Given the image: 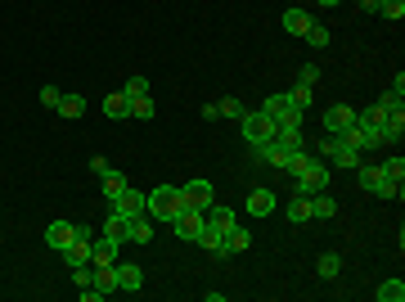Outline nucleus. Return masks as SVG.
Returning a JSON list of instances; mask_svg holds the SVG:
<instances>
[{
    "label": "nucleus",
    "instance_id": "20",
    "mask_svg": "<svg viewBox=\"0 0 405 302\" xmlns=\"http://www.w3.org/2000/svg\"><path fill=\"white\" fill-rule=\"evenodd\" d=\"M127 185H131V181H127V176H122V172H113V167H109V172L100 176V190H104V199H109V203L118 199V194L127 190Z\"/></svg>",
    "mask_w": 405,
    "mask_h": 302
},
{
    "label": "nucleus",
    "instance_id": "40",
    "mask_svg": "<svg viewBox=\"0 0 405 302\" xmlns=\"http://www.w3.org/2000/svg\"><path fill=\"white\" fill-rule=\"evenodd\" d=\"M315 5H338V0H315Z\"/></svg>",
    "mask_w": 405,
    "mask_h": 302
},
{
    "label": "nucleus",
    "instance_id": "12",
    "mask_svg": "<svg viewBox=\"0 0 405 302\" xmlns=\"http://www.w3.org/2000/svg\"><path fill=\"white\" fill-rule=\"evenodd\" d=\"M118 289L122 294H140L144 289V271L135 262H118Z\"/></svg>",
    "mask_w": 405,
    "mask_h": 302
},
{
    "label": "nucleus",
    "instance_id": "4",
    "mask_svg": "<svg viewBox=\"0 0 405 302\" xmlns=\"http://www.w3.org/2000/svg\"><path fill=\"white\" fill-rule=\"evenodd\" d=\"M262 113H266V118H275L279 127H302V118H306V113L293 104V95H270L262 104Z\"/></svg>",
    "mask_w": 405,
    "mask_h": 302
},
{
    "label": "nucleus",
    "instance_id": "16",
    "mask_svg": "<svg viewBox=\"0 0 405 302\" xmlns=\"http://www.w3.org/2000/svg\"><path fill=\"white\" fill-rule=\"evenodd\" d=\"M90 285L100 289L104 298H109L113 289H118V262H113V267H95V271H90Z\"/></svg>",
    "mask_w": 405,
    "mask_h": 302
},
{
    "label": "nucleus",
    "instance_id": "6",
    "mask_svg": "<svg viewBox=\"0 0 405 302\" xmlns=\"http://www.w3.org/2000/svg\"><path fill=\"white\" fill-rule=\"evenodd\" d=\"M324 185H329V167H324V158H315V163L293 181V194H306V199H311V194H324Z\"/></svg>",
    "mask_w": 405,
    "mask_h": 302
},
{
    "label": "nucleus",
    "instance_id": "11",
    "mask_svg": "<svg viewBox=\"0 0 405 302\" xmlns=\"http://www.w3.org/2000/svg\"><path fill=\"white\" fill-rule=\"evenodd\" d=\"M113 212L131 216V221H135V216H144V194L135 190V185H127V190H122L118 199H113Z\"/></svg>",
    "mask_w": 405,
    "mask_h": 302
},
{
    "label": "nucleus",
    "instance_id": "15",
    "mask_svg": "<svg viewBox=\"0 0 405 302\" xmlns=\"http://www.w3.org/2000/svg\"><path fill=\"white\" fill-rule=\"evenodd\" d=\"M202 221H207V225H216V230H230V225H235L239 216H235V207H225V203H212L207 212H202Z\"/></svg>",
    "mask_w": 405,
    "mask_h": 302
},
{
    "label": "nucleus",
    "instance_id": "25",
    "mask_svg": "<svg viewBox=\"0 0 405 302\" xmlns=\"http://www.w3.org/2000/svg\"><path fill=\"white\" fill-rule=\"evenodd\" d=\"M338 140H342V145H351V149H370V131H365L360 122H351V127H347Z\"/></svg>",
    "mask_w": 405,
    "mask_h": 302
},
{
    "label": "nucleus",
    "instance_id": "7",
    "mask_svg": "<svg viewBox=\"0 0 405 302\" xmlns=\"http://www.w3.org/2000/svg\"><path fill=\"white\" fill-rule=\"evenodd\" d=\"M212 181H180V207H194V212H207L212 207Z\"/></svg>",
    "mask_w": 405,
    "mask_h": 302
},
{
    "label": "nucleus",
    "instance_id": "1",
    "mask_svg": "<svg viewBox=\"0 0 405 302\" xmlns=\"http://www.w3.org/2000/svg\"><path fill=\"white\" fill-rule=\"evenodd\" d=\"M180 207V185H153L149 194H144V212L158 216V221H171Z\"/></svg>",
    "mask_w": 405,
    "mask_h": 302
},
{
    "label": "nucleus",
    "instance_id": "28",
    "mask_svg": "<svg viewBox=\"0 0 405 302\" xmlns=\"http://www.w3.org/2000/svg\"><path fill=\"white\" fill-rule=\"evenodd\" d=\"M315 271H320V280H338V271H342V257H338V253H324V257L315 262Z\"/></svg>",
    "mask_w": 405,
    "mask_h": 302
},
{
    "label": "nucleus",
    "instance_id": "23",
    "mask_svg": "<svg viewBox=\"0 0 405 302\" xmlns=\"http://www.w3.org/2000/svg\"><path fill=\"white\" fill-rule=\"evenodd\" d=\"M104 113H109L113 122L131 118V100H127V95H122V90H118V95H109V100H104Z\"/></svg>",
    "mask_w": 405,
    "mask_h": 302
},
{
    "label": "nucleus",
    "instance_id": "10",
    "mask_svg": "<svg viewBox=\"0 0 405 302\" xmlns=\"http://www.w3.org/2000/svg\"><path fill=\"white\" fill-rule=\"evenodd\" d=\"M118 253H122V244L109 239V235L90 239V262H95V267H113V262H118Z\"/></svg>",
    "mask_w": 405,
    "mask_h": 302
},
{
    "label": "nucleus",
    "instance_id": "38",
    "mask_svg": "<svg viewBox=\"0 0 405 302\" xmlns=\"http://www.w3.org/2000/svg\"><path fill=\"white\" fill-rule=\"evenodd\" d=\"M198 113H202V122H216V118H221V109H216V104H202Z\"/></svg>",
    "mask_w": 405,
    "mask_h": 302
},
{
    "label": "nucleus",
    "instance_id": "39",
    "mask_svg": "<svg viewBox=\"0 0 405 302\" xmlns=\"http://www.w3.org/2000/svg\"><path fill=\"white\" fill-rule=\"evenodd\" d=\"M360 9L365 14H379V0H360Z\"/></svg>",
    "mask_w": 405,
    "mask_h": 302
},
{
    "label": "nucleus",
    "instance_id": "22",
    "mask_svg": "<svg viewBox=\"0 0 405 302\" xmlns=\"http://www.w3.org/2000/svg\"><path fill=\"white\" fill-rule=\"evenodd\" d=\"M333 212H338V203L329 194H311V221H329Z\"/></svg>",
    "mask_w": 405,
    "mask_h": 302
},
{
    "label": "nucleus",
    "instance_id": "9",
    "mask_svg": "<svg viewBox=\"0 0 405 302\" xmlns=\"http://www.w3.org/2000/svg\"><path fill=\"white\" fill-rule=\"evenodd\" d=\"M171 230H176L180 239L194 244L198 230H202V212H194V207H176V216H171Z\"/></svg>",
    "mask_w": 405,
    "mask_h": 302
},
{
    "label": "nucleus",
    "instance_id": "21",
    "mask_svg": "<svg viewBox=\"0 0 405 302\" xmlns=\"http://www.w3.org/2000/svg\"><path fill=\"white\" fill-rule=\"evenodd\" d=\"M288 221L293 225L311 221V199H306V194H293V199H288Z\"/></svg>",
    "mask_w": 405,
    "mask_h": 302
},
{
    "label": "nucleus",
    "instance_id": "30",
    "mask_svg": "<svg viewBox=\"0 0 405 302\" xmlns=\"http://www.w3.org/2000/svg\"><path fill=\"white\" fill-rule=\"evenodd\" d=\"M306 45H311V50H324V45H329V27L311 23V27H306Z\"/></svg>",
    "mask_w": 405,
    "mask_h": 302
},
{
    "label": "nucleus",
    "instance_id": "34",
    "mask_svg": "<svg viewBox=\"0 0 405 302\" xmlns=\"http://www.w3.org/2000/svg\"><path fill=\"white\" fill-rule=\"evenodd\" d=\"M122 95H127V100H140V95H149V81H144V77H127Z\"/></svg>",
    "mask_w": 405,
    "mask_h": 302
},
{
    "label": "nucleus",
    "instance_id": "37",
    "mask_svg": "<svg viewBox=\"0 0 405 302\" xmlns=\"http://www.w3.org/2000/svg\"><path fill=\"white\" fill-rule=\"evenodd\" d=\"M59 100H63L59 86H45V90H41V104H45V109H59Z\"/></svg>",
    "mask_w": 405,
    "mask_h": 302
},
{
    "label": "nucleus",
    "instance_id": "33",
    "mask_svg": "<svg viewBox=\"0 0 405 302\" xmlns=\"http://www.w3.org/2000/svg\"><path fill=\"white\" fill-rule=\"evenodd\" d=\"M288 95H293V104H297V109H311V104H315V86H293V90H288Z\"/></svg>",
    "mask_w": 405,
    "mask_h": 302
},
{
    "label": "nucleus",
    "instance_id": "3",
    "mask_svg": "<svg viewBox=\"0 0 405 302\" xmlns=\"http://www.w3.org/2000/svg\"><path fill=\"white\" fill-rule=\"evenodd\" d=\"M360 190L374 199H401V181L383 176V167H360Z\"/></svg>",
    "mask_w": 405,
    "mask_h": 302
},
{
    "label": "nucleus",
    "instance_id": "19",
    "mask_svg": "<svg viewBox=\"0 0 405 302\" xmlns=\"http://www.w3.org/2000/svg\"><path fill=\"white\" fill-rule=\"evenodd\" d=\"M275 194H270V190H253V194H248V212H253V216H270V212H275Z\"/></svg>",
    "mask_w": 405,
    "mask_h": 302
},
{
    "label": "nucleus",
    "instance_id": "13",
    "mask_svg": "<svg viewBox=\"0 0 405 302\" xmlns=\"http://www.w3.org/2000/svg\"><path fill=\"white\" fill-rule=\"evenodd\" d=\"M279 23H284V32H288V36H306V27H311L315 18L306 14V9H284V18H279Z\"/></svg>",
    "mask_w": 405,
    "mask_h": 302
},
{
    "label": "nucleus",
    "instance_id": "8",
    "mask_svg": "<svg viewBox=\"0 0 405 302\" xmlns=\"http://www.w3.org/2000/svg\"><path fill=\"white\" fill-rule=\"evenodd\" d=\"M351 122H356L351 104H329V109H324V136H342Z\"/></svg>",
    "mask_w": 405,
    "mask_h": 302
},
{
    "label": "nucleus",
    "instance_id": "14",
    "mask_svg": "<svg viewBox=\"0 0 405 302\" xmlns=\"http://www.w3.org/2000/svg\"><path fill=\"white\" fill-rule=\"evenodd\" d=\"M329 163L338 167V172H351V167H360V149H351V145H342V140H338V149L329 154Z\"/></svg>",
    "mask_w": 405,
    "mask_h": 302
},
{
    "label": "nucleus",
    "instance_id": "24",
    "mask_svg": "<svg viewBox=\"0 0 405 302\" xmlns=\"http://www.w3.org/2000/svg\"><path fill=\"white\" fill-rule=\"evenodd\" d=\"M374 298L379 302H401L405 298V280H383V285L374 289Z\"/></svg>",
    "mask_w": 405,
    "mask_h": 302
},
{
    "label": "nucleus",
    "instance_id": "32",
    "mask_svg": "<svg viewBox=\"0 0 405 302\" xmlns=\"http://www.w3.org/2000/svg\"><path fill=\"white\" fill-rule=\"evenodd\" d=\"M153 113H158V109H153V100H149V95H140V100H131V118H140V122H149V118H153Z\"/></svg>",
    "mask_w": 405,
    "mask_h": 302
},
{
    "label": "nucleus",
    "instance_id": "26",
    "mask_svg": "<svg viewBox=\"0 0 405 302\" xmlns=\"http://www.w3.org/2000/svg\"><path fill=\"white\" fill-rule=\"evenodd\" d=\"M54 113H59V118H81V113H86V100L72 90V95H63V100H59V109H54Z\"/></svg>",
    "mask_w": 405,
    "mask_h": 302
},
{
    "label": "nucleus",
    "instance_id": "35",
    "mask_svg": "<svg viewBox=\"0 0 405 302\" xmlns=\"http://www.w3.org/2000/svg\"><path fill=\"white\" fill-rule=\"evenodd\" d=\"M383 176L401 181V176H405V158H401V154H397V158H388V163H383Z\"/></svg>",
    "mask_w": 405,
    "mask_h": 302
},
{
    "label": "nucleus",
    "instance_id": "2",
    "mask_svg": "<svg viewBox=\"0 0 405 302\" xmlns=\"http://www.w3.org/2000/svg\"><path fill=\"white\" fill-rule=\"evenodd\" d=\"M239 131H244V140H248V145H262V140H275L279 122H275V118H266L262 109H248L244 118H239Z\"/></svg>",
    "mask_w": 405,
    "mask_h": 302
},
{
    "label": "nucleus",
    "instance_id": "18",
    "mask_svg": "<svg viewBox=\"0 0 405 302\" xmlns=\"http://www.w3.org/2000/svg\"><path fill=\"white\" fill-rule=\"evenodd\" d=\"M104 235H109V239H118V244H127V239H131V216L109 212V221H104Z\"/></svg>",
    "mask_w": 405,
    "mask_h": 302
},
{
    "label": "nucleus",
    "instance_id": "17",
    "mask_svg": "<svg viewBox=\"0 0 405 302\" xmlns=\"http://www.w3.org/2000/svg\"><path fill=\"white\" fill-rule=\"evenodd\" d=\"M248 248H253V235H248L244 230V225H230V230H225V257H230V253H248Z\"/></svg>",
    "mask_w": 405,
    "mask_h": 302
},
{
    "label": "nucleus",
    "instance_id": "31",
    "mask_svg": "<svg viewBox=\"0 0 405 302\" xmlns=\"http://www.w3.org/2000/svg\"><path fill=\"white\" fill-rule=\"evenodd\" d=\"M379 14L392 18V23H401V18H405V0H379Z\"/></svg>",
    "mask_w": 405,
    "mask_h": 302
},
{
    "label": "nucleus",
    "instance_id": "29",
    "mask_svg": "<svg viewBox=\"0 0 405 302\" xmlns=\"http://www.w3.org/2000/svg\"><path fill=\"white\" fill-rule=\"evenodd\" d=\"M216 109H221V118H244V113H248V104L244 100H235V95H225V100H216Z\"/></svg>",
    "mask_w": 405,
    "mask_h": 302
},
{
    "label": "nucleus",
    "instance_id": "36",
    "mask_svg": "<svg viewBox=\"0 0 405 302\" xmlns=\"http://www.w3.org/2000/svg\"><path fill=\"white\" fill-rule=\"evenodd\" d=\"M315 81H320V68H315V63L297 68V86H315Z\"/></svg>",
    "mask_w": 405,
    "mask_h": 302
},
{
    "label": "nucleus",
    "instance_id": "27",
    "mask_svg": "<svg viewBox=\"0 0 405 302\" xmlns=\"http://www.w3.org/2000/svg\"><path fill=\"white\" fill-rule=\"evenodd\" d=\"M131 244H140V248H144V244H153V221L135 216V221H131Z\"/></svg>",
    "mask_w": 405,
    "mask_h": 302
},
{
    "label": "nucleus",
    "instance_id": "5",
    "mask_svg": "<svg viewBox=\"0 0 405 302\" xmlns=\"http://www.w3.org/2000/svg\"><path fill=\"white\" fill-rule=\"evenodd\" d=\"M72 239H95V235L86 230V225H77V221H50L45 225V244H50L54 253H63Z\"/></svg>",
    "mask_w": 405,
    "mask_h": 302
}]
</instances>
